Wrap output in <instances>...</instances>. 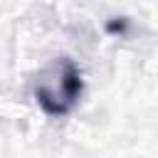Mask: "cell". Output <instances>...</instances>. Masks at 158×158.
<instances>
[{
    "label": "cell",
    "instance_id": "obj_1",
    "mask_svg": "<svg viewBox=\"0 0 158 158\" xmlns=\"http://www.w3.org/2000/svg\"><path fill=\"white\" fill-rule=\"evenodd\" d=\"M84 89L81 81V72L79 67L62 57L54 59L40 77L35 84V99L40 104V109L49 116H64L74 109V104L79 101Z\"/></svg>",
    "mask_w": 158,
    "mask_h": 158
}]
</instances>
